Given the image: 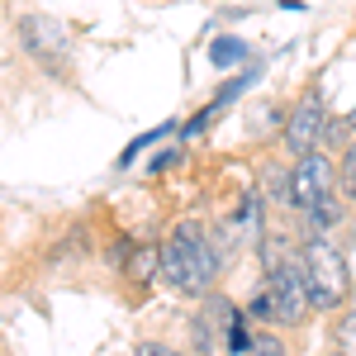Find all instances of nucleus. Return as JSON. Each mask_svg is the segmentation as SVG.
I'll use <instances>...</instances> for the list:
<instances>
[{
    "instance_id": "obj_1",
    "label": "nucleus",
    "mask_w": 356,
    "mask_h": 356,
    "mask_svg": "<svg viewBox=\"0 0 356 356\" xmlns=\"http://www.w3.org/2000/svg\"><path fill=\"white\" fill-rule=\"evenodd\" d=\"M219 275H223V257H219V247H214V238L204 233V223L186 219L166 233V243H162L166 290H176L186 300H204L219 285Z\"/></svg>"
},
{
    "instance_id": "obj_2",
    "label": "nucleus",
    "mask_w": 356,
    "mask_h": 356,
    "mask_svg": "<svg viewBox=\"0 0 356 356\" xmlns=\"http://www.w3.org/2000/svg\"><path fill=\"white\" fill-rule=\"evenodd\" d=\"M266 275H261V290L252 295L247 314L257 323H275V328H300L304 314L314 309L309 300V280H304V261L300 257H285L280 243H266Z\"/></svg>"
},
{
    "instance_id": "obj_3",
    "label": "nucleus",
    "mask_w": 356,
    "mask_h": 356,
    "mask_svg": "<svg viewBox=\"0 0 356 356\" xmlns=\"http://www.w3.org/2000/svg\"><path fill=\"white\" fill-rule=\"evenodd\" d=\"M285 204L309 219V233H332L347 219V200L337 191V157L328 147H314V152L295 157V166H290V200Z\"/></svg>"
},
{
    "instance_id": "obj_4",
    "label": "nucleus",
    "mask_w": 356,
    "mask_h": 356,
    "mask_svg": "<svg viewBox=\"0 0 356 356\" xmlns=\"http://www.w3.org/2000/svg\"><path fill=\"white\" fill-rule=\"evenodd\" d=\"M300 261L304 280H309V300L318 314H337L352 300V271H347V257L332 243V233H309L300 247Z\"/></svg>"
},
{
    "instance_id": "obj_5",
    "label": "nucleus",
    "mask_w": 356,
    "mask_h": 356,
    "mask_svg": "<svg viewBox=\"0 0 356 356\" xmlns=\"http://www.w3.org/2000/svg\"><path fill=\"white\" fill-rule=\"evenodd\" d=\"M19 48H24L43 72H53V76H67L72 72V57H76V38H72V29L53 19V15H19Z\"/></svg>"
},
{
    "instance_id": "obj_6",
    "label": "nucleus",
    "mask_w": 356,
    "mask_h": 356,
    "mask_svg": "<svg viewBox=\"0 0 356 356\" xmlns=\"http://www.w3.org/2000/svg\"><path fill=\"white\" fill-rule=\"evenodd\" d=\"M328 100H323V76H314V81L304 86L300 95H295V105L285 114V129H280V147H285V157L295 162L304 152H314V147H323V129H328Z\"/></svg>"
},
{
    "instance_id": "obj_7",
    "label": "nucleus",
    "mask_w": 356,
    "mask_h": 356,
    "mask_svg": "<svg viewBox=\"0 0 356 356\" xmlns=\"http://www.w3.org/2000/svg\"><path fill=\"white\" fill-rule=\"evenodd\" d=\"M261 76H266V62L257 57V62H247V67L238 72V76H228V81H223L219 90H214V105H219V110H228V105H233L238 95H247V90H252V86L261 81Z\"/></svg>"
},
{
    "instance_id": "obj_8",
    "label": "nucleus",
    "mask_w": 356,
    "mask_h": 356,
    "mask_svg": "<svg viewBox=\"0 0 356 356\" xmlns=\"http://www.w3.org/2000/svg\"><path fill=\"white\" fill-rule=\"evenodd\" d=\"M209 57H214L219 72H233L238 62H252V43L238 38V33H219V38L209 43Z\"/></svg>"
},
{
    "instance_id": "obj_9",
    "label": "nucleus",
    "mask_w": 356,
    "mask_h": 356,
    "mask_svg": "<svg viewBox=\"0 0 356 356\" xmlns=\"http://www.w3.org/2000/svg\"><path fill=\"white\" fill-rule=\"evenodd\" d=\"M337 191L347 204H356V138L337 152Z\"/></svg>"
},
{
    "instance_id": "obj_10",
    "label": "nucleus",
    "mask_w": 356,
    "mask_h": 356,
    "mask_svg": "<svg viewBox=\"0 0 356 356\" xmlns=\"http://www.w3.org/2000/svg\"><path fill=\"white\" fill-rule=\"evenodd\" d=\"M171 129H176V124H157V129H147V134H138L134 143H129V147L119 152V166H129V162H134V157H138V152H147L152 143H162V138L171 134Z\"/></svg>"
},
{
    "instance_id": "obj_11",
    "label": "nucleus",
    "mask_w": 356,
    "mask_h": 356,
    "mask_svg": "<svg viewBox=\"0 0 356 356\" xmlns=\"http://www.w3.org/2000/svg\"><path fill=\"white\" fill-rule=\"evenodd\" d=\"M247 356H290V352H285V342H280L275 332H252V347H247Z\"/></svg>"
},
{
    "instance_id": "obj_12",
    "label": "nucleus",
    "mask_w": 356,
    "mask_h": 356,
    "mask_svg": "<svg viewBox=\"0 0 356 356\" xmlns=\"http://www.w3.org/2000/svg\"><path fill=\"white\" fill-rule=\"evenodd\" d=\"M134 356H181L176 347H166V342H138Z\"/></svg>"
},
{
    "instance_id": "obj_13",
    "label": "nucleus",
    "mask_w": 356,
    "mask_h": 356,
    "mask_svg": "<svg viewBox=\"0 0 356 356\" xmlns=\"http://www.w3.org/2000/svg\"><path fill=\"white\" fill-rule=\"evenodd\" d=\"M171 166H181V147H171V152H162V157H152L147 171H171Z\"/></svg>"
}]
</instances>
